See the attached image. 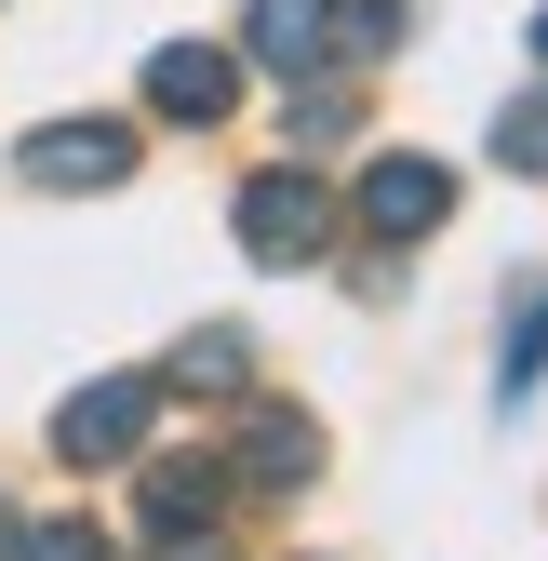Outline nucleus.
Segmentation results:
<instances>
[{"label":"nucleus","mask_w":548,"mask_h":561,"mask_svg":"<svg viewBox=\"0 0 548 561\" xmlns=\"http://www.w3.org/2000/svg\"><path fill=\"white\" fill-rule=\"evenodd\" d=\"M442 215H455V174H442V161H415V148H388V161L362 174V228H375V241H429Z\"/></svg>","instance_id":"4"},{"label":"nucleus","mask_w":548,"mask_h":561,"mask_svg":"<svg viewBox=\"0 0 548 561\" xmlns=\"http://www.w3.org/2000/svg\"><path fill=\"white\" fill-rule=\"evenodd\" d=\"M148 561H228L215 535H148Z\"/></svg>","instance_id":"14"},{"label":"nucleus","mask_w":548,"mask_h":561,"mask_svg":"<svg viewBox=\"0 0 548 561\" xmlns=\"http://www.w3.org/2000/svg\"><path fill=\"white\" fill-rule=\"evenodd\" d=\"M401 41V0H334V54H388Z\"/></svg>","instance_id":"13"},{"label":"nucleus","mask_w":548,"mask_h":561,"mask_svg":"<svg viewBox=\"0 0 548 561\" xmlns=\"http://www.w3.org/2000/svg\"><path fill=\"white\" fill-rule=\"evenodd\" d=\"M14 161H27V187H121L134 174V134L121 121H41Z\"/></svg>","instance_id":"5"},{"label":"nucleus","mask_w":548,"mask_h":561,"mask_svg":"<svg viewBox=\"0 0 548 561\" xmlns=\"http://www.w3.org/2000/svg\"><path fill=\"white\" fill-rule=\"evenodd\" d=\"M228 522V455H161L148 468V535H215Z\"/></svg>","instance_id":"7"},{"label":"nucleus","mask_w":548,"mask_h":561,"mask_svg":"<svg viewBox=\"0 0 548 561\" xmlns=\"http://www.w3.org/2000/svg\"><path fill=\"white\" fill-rule=\"evenodd\" d=\"M148 107L187 121V134H215V121L241 107V67H228L215 41H161V54H148Z\"/></svg>","instance_id":"3"},{"label":"nucleus","mask_w":548,"mask_h":561,"mask_svg":"<svg viewBox=\"0 0 548 561\" xmlns=\"http://www.w3.org/2000/svg\"><path fill=\"white\" fill-rule=\"evenodd\" d=\"M241 362H254V347H241V334H228V321H201V334H187V347H174V362H161V375H174V388H187V401H228V388H241Z\"/></svg>","instance_id":"9"},{"label":"nucleus","mask_w":548,"mask_h":561,"mask_svg":"<svg viewBox=\"0 0 548 561\" xmlns=\"http://www.w3.org/2000/svg\"><path fill=\"white\" fill-rule=\"evenodd\" d=\"M535 375H548V280H535V295H509V401H535Z\"/></svg>","instance_id":"10"},{"label":"nucleus","mask_w":548,"mask_h":561,"mask_svg":"<svg viewBox=\"0 0 548 561\" xmlns=\"http://www.w3.org/2000/svg\"><path fill=\"white\" fill-rule=\"evenodd\" d=\"M535 67H548V14H535Z\"/></svg>","instance_id":"15"},{"label":"nucleus","mask_w":548,"mask_h":561,"mask_svg":"<svg viewBox=\"0 0 548 561\" xmlns=\"http://www.w3.org/2000/svg\"><path fill=\"white\" fill-rule=\"evenodd\" d=\"M241 41L282 67V81H308V67H334V0H254Z\"/></svg>","instance_id":"8"},{"label":"nucleus","mask_w":548,"mask_h":561,"mask_svg":"<svg viewBox=\"0 0 548 561\" xmlns=\"http://www.w3.org/2000/svg\"><path fill=\"white\" fill-rule=\"evenodd\" d=\"M495 161H509V174H548V94H522V107L495 121Z\"/></svg>","instance_id":"11"},{"label":"nucleus","mask_w":548,"mask_h":561,"mask_svg":"<svg viewBox=\"0 0 548 561\" xmlns=\"http://www.w3.org/2000/svg\"><path fill=\"white\" fill-rule=\"evenodd\" d=\"M0 561H107V535H94V522H27Z\"/></svg>","instance_id":"12"},{"label":"nucleus","mask_w":548,"mask_h":561,"mask_svg":"<svg viewBox=\"0 0 548 561\" xmlns=\"http://www.w3.org/2000/svg\"><path fill=\"white\" fill-rule=\"evenodd\" d=\"M148 428H161V375H107V388H81V401L54 414V455L67 468H121Z\"/></svg>","instance_id":"2"},{"label":"nucleus","mask_w":548,"mask_h":561,"mask_svg":"<svg viewBox=\"0 0 548 561\" xmlns=\"http://www.w3.org/2000/svg\"><path fill=\"white\" fill-rule=\"evenodd\" d=\"M0 548H14V522H0Z\"/></svg>","instance_id":"16"},{"label":"nucleus","mask_w":548,"mask_h":561,"mask_svg":"<svg viewBox=\"0 0 548 561\" xmlns=\"http://www.w3.org/2000/svg\"><path fill=\"white\" fill-rule=\"evenodd\" d=\"M228 468L254 481V495H308V481H321V428H308L295 401H254V414H241V455H228Z\"/></svg>","instance_id":"6"},{"label":"nucleus","mask_w":548,"mask_h":561,"mask_svg":"<svg viewBox=\"0 0 548 561\" xmlns=\"http://www.w3.org/2000/svg\"><path fill=\"white\" fill-rule=\"evenodd\" d=\"M241 241H254V267H308V254L334 241V187H321L308 161L254 174V187H241Z\"/></svg>","instance_id":"1"}]
</instances>
